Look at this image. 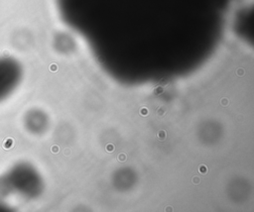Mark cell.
<instances>
[{
    "instance_id": "obj_1",
    "label": "cell",
    "mask_w": 254,
    "mask_h": 212,
    "mask_svg": "<svg viewBox=\"0 0 254 212\" xmlns=\"http://www.w3.org/2000/svg\"><path fill=\"white\" fill-rule=\"evenodd\" d=\"M21 77V67L17 60L9 56L0 57V102L17 87Z\"/></svg>"
},
{
    "instance_id": "obj_2",
    "label": "cell",
    "mask_w": 254,
    "mask_h": 212,
    "mask_svg": "<svg viewBox=\"0 0 254 212\" xmlns=\"http://www.w3.org/2000/svg\"><path fill=\"white\" fill-rule=\"evenodd\" d=\"M199 170H200L201 172H205V171H206L205 166H204V165H201V166H200V168H199Z\"/></svg>"
},
{
    "instance_id": "obj_3",
    "label": "cell",
    "mask_w": 254,
    "mask_h": 212,
    "mask_svg": "<svg viewBox=\"0 0 254 212\" xmlns=\"http://www.w3.org/2000/svg\"><path fill=\"white\" fill-rule=\"evenodd\" d=\"M107 149H108V150H113V146H111V147H110V146H108V148H107Z\"/></svg>"
}]
</instances>
